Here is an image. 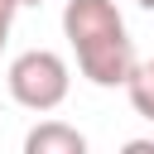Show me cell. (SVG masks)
<instances>
[{"label":"cell","instance_id":"cell-6","mask_svg":"<svg viewBox=\"0 0 154 154\" xmlns=\"http://www.w3.org/2000/svg\"><path fill=\"white\" fill-rule=\"evenodd\" d=\"M120 154H154V140H125Z\"/></svg>","mask_w":154,"mask_h":154},{"label":"cell","instance_id":"cell-7","mask_svg":"<svg viewBox=\"0 0 154 154\" xmlns=\"http://www.w3.org/2000/svg\"><path fill=\"white\" fill-rule=\"evenodd\" d=\"M19 5H43V0H19Z\"/></svg>","mask_w":154,"mask_h":154},{"label":"cell","instance_id":"cell-1","mask_svg":"<svg viewBox=\"0 0 154 154\" xmlns=\"http://www.w3.org/2000/svg\"><path fill=\"white\" fill-rule=\"evenodd\" d=\"M63 34L77 53V67L96 87H130L140 58L125 34V19L116 0H67L63 5Z\"/></svg>","mask_w":154,"mask_h":154},{"label":"cell","instance_id":"cell-8","mask_svg":"<svg viewBox=\"0 0 154 154\" xmlns=\"http://www.w3.org/2000/svg\"><path fill=\"white\" fill-rule=\"evenodd\" d=\"M140 5H144V10H154V0H140Z\"/></svg>","mask_w":154,"mask_h":154},{"label":"cell","instance_id":"cell-4","mask_svg":"<svg viewBox=\"0 0 154 154\" xmlns=\"http://www.w3.org/2000/svg\"><path fill=\"white\" fill-rule=\"evenodd\" d=\"M125 96H130V106H135V111H140L144 120H154V58L135 67V77H130Z\"/></svg>","mask_w":154,"mask_h":154},{"label":"cell","instance_id":"cell-3","mask_svg":"<svg viewBox=\"0 0 154 154\" xmlns=\"http://www.w3.org/2000/svg\"><path fill=\"white\" fill-rule=\"evenodd\" d=\"M24 154H91V149H87V135L77 125H67V120H38L24 135Z\"/></svg>","mask_w":154,"mask_h":154},{"label":"cell","instance_id":"cell-5","mask_svg":"<svg viewBox=\"0 0 154 154\" xmlns=\"http://www.w3.org/2000/svg\"><path fill=\"white\" fill-rule=\"evenodd\" d=\"M14 10H19V0H0V48L10 43V24H14Z\"/></svg>","mask_w":154,"mask_h":154},{"label":"cell","instance_id":"cell-2","mask_svg":"<svg viewBox=\"0 0 154 154\" xmlns=\"http://www.w3.org/2000/svg\"><path fill=\"white\" fill-rule=\"evenodd\" d=\"M5 87H10L14 106L43 116V111H58V106L67 101L72 77H67V63H63L53 48H29V53H19V58L10 63Z\"/></svg>","mask_w":154,"mask_h":154}]
</instances>
